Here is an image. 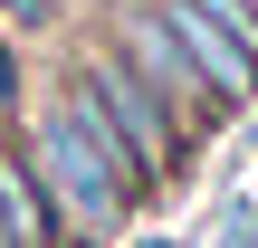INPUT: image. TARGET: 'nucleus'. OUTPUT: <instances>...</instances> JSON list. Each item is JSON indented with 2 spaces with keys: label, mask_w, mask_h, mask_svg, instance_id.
<instances>
[{
  "label": "nucleus",
  "mask_w": 258,
  "mask_h": 248,
  "mask_svg": "<svg viewBox=\"0 0 258 248\" xmlns=\"http://www.w3.org/2000/svg\"><path fill=\"white\" fill-rule=\"evenodd\" d=\"M144 248H163V239H144Z\"/></svg>",
  "instance_id": "obj_8"
},
{
  "label": "nucleus",
  "mask_w": 258,
  "mask_h": 248,
  "mask_svg": "<svg viewBox=\"0 0 258 248\" xmlns=\"http://www.w3.org/2000/svg\"><path fill=\"white\" fill-rule=\"evenodd\" d=\"M10 19H19V29H38V19H57V0H10Z\"/></svg>",
  "instance_id": "obj_6"
},
{
  "label": "nucleus",
  "mask_w": 258,
  "mask_h": 248,
  "mask_svg": "<svg viewBox=\"0 0 258 248\" xmlns=\"http://www.w3.org/2000/svg\"><path fill=\"white\" fill-rule=\"evenodd\" d=\"M115 48H124V57H134V76H144V86H153V96H163V105L182 115V134H191V143H211V134H220V124L239 115V105H230V96H220V86H211V76L191 67V48H182V38L163 29V10H153V0L115 19Z\"/></svg>",
  "instance_id": "obj_3"
},
{
  "label": "nucleus",
  "mask_w": 258,
  "mask_h": 248,
  "mask_svg": "<svg viewBox=\"0 0 258 248\" xmlns=\"http://www.w3.org/2000/svg\"><path fill=\"white\" fill-rule=\"evenodd\" d=\"M0 229H10V248H77V239H67V220H57V201H48V182H38V162H29V143H19V134H0Z\"/></svg>",
  "instance_id": "obj_4"
},
{
  "label": "nucleus",
  "mask_w": 258,
  "mask_h": 248,
  "mask_svg": "<svg viewBox=\"0 0 258 248\" xmlns=\"http://www.w3.org/2000/svg\"><path fill=\"white\" fill-rule=\"evenodd\" d=\"M249 10H258V0H249Z\"/></svg>",
  "instance_id": "obj_9"
},
{
  "label": "nucleus",
  "mask_w": 258,
  "mask_h": 248,
  "mask_svg": "<svg viewBox=\"0 0 258 248\" xmlns=\"http://www.w3.org/2000/svg\"><path fill=\"white\" fill-rule=\"evenodd\" d=\"M19 143H29V162H38V182H48V201H57V220H67V239H77V248H105L134 210H144L134 182L105 162V143H96L67 105H48Z\"/></svg>",
  "instance_id": "obj_2"
},
{
  "label": "nucleus",
  "mask_w": 258,
  "mask_h": 248,
  "mask_svg": "<svg viewBox=\"0 0 258 248\" xmlns=\"http://www.w3.org/2000/svg\"><path fill=\"white\" fill-rule=\"evenodd\" d=\"M19 105H29V67H19V48L0 38V134H19Z\"/></svg>",
  "instance_id": "obj_5"
},
{
  "label": "nucleus",
  "mask_w": 258,
  "mask_h": 248,
  "mask_svg": "<svg viewBox=\"0 0 258 248\" xmlns=\"http://www.w3.org/2000/svg\"><path fill=\"white\" fill-rule=\"evenodd\" d=\"M0 248H10V229H0Z\"/></svg>",
  "instance_id": "obj_7"
},
{
  "label": "nucleus",
  "mask_w": 258,
  "mask_h": 248,
  "mask_svg": "<svg viewBox=\"0 0 258 248\" xmlns=\"http://www.w3.org/2000/svg\"><path fill=\"white\" fill-rule=\"evenodd\" d=\"M57 105H67V115H77V124L105 143V162L134 182V201L172 191V182L191 172V153H201V143L182 134V115H172V105H163V96L134 76V57H124L115 38H105V48H86V57L67 67Z\"/></svg>",
  "instance_id": "obj_1"
}]
</instances>
